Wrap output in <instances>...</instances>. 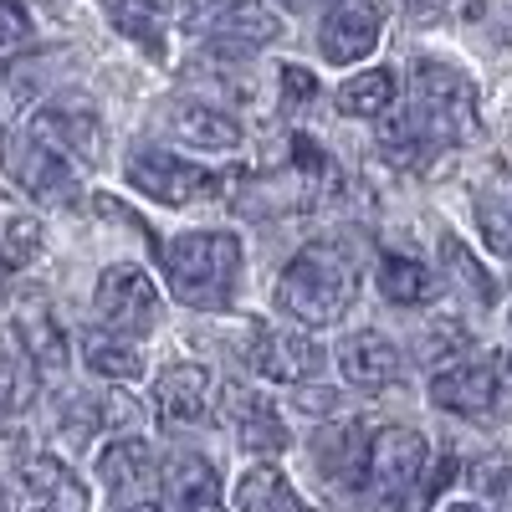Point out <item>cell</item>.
<instances>
[{"label":"cell","mask_w":512,"mask_h":512,"mask_svg":"<svg viewBox=\"0 0 512 512\" xmlns=\"http://www.w3.org/2000/svg\"><path fill=\"white\" fill-rule=\"evenodd\" d=\"M477 139V82L472 72H461L456 62L420 57L410 67V113L400 118L395 139H384V149L395 144V154L420 159L451 144Z\"/></svg>","instance_id":"obj_1"},{"label":"cell","mask_w":512,"mask_h":512,"mask_svg":"<svg viewBox=\"0 0 512 512\" xmlns=\"http://www.w3.org/2000/svg\"><path fill=\"white\" fill-rule=\"evenodd\" d=\"M159 262H164L169 292L200 313L231 308V297L241 287V241L231 231H185L159 251Z\"/></svg>","instance_id":"obj_2"},{"label":"cell","mask_w":512,"mask_h":512,"mask_svg":"<svg viewBox=\"0 0 512 512\" xmlns=\"http://www.w3.org/2000/svg\"><path fill=\"white\" fill-rule=\"evenodd\" d=\"M354 292H359V277L349 267V256H338L333 246H308L287 262L277 282V308L303 328H328L354 308Z\"/></svg>","instance_id":"obj_3"},{"label":"cell","mask_w":512,"mask_h":512,"mask_svg":"<svg viewBox=\"0 0 512 512\" xmlns=\"http://www.w3.org/2000/svg\"><path fill=\"white\" fill-rule=\"evenodd\" d=\"M425 436L405 431V425H384V431L369 436V456H364V492L384 507L400 512L410 502V492L425 477Z\"/></svg>","instance_id":"obj_4"},{"label":"cell","mask_w":512,"mask_h":512,"mask_svg":"<svg viewBox=\"0 0 512 512\" xmlns=\"http://www.w3.org/2000/svg\"><path fill=\"white\" fill-rule=\"evenodd\" d=\"M0 164H6L11 185H21L41 205L77 200V164L67 154H57L36 128H16V134L0 139Z\"/></svg>","instance_id":"obj_5"},{"label":"cell","mask_w":512,"mask_h":512,"mask_svg":"<svg viewBox=\"0 0 512 512\" xmlns=\"http://www.w3.org/2000/svg\"><path fill=\"white\" fill-rule=\"evenodd\" d=\"M128 185L149 200H159V205H190V200H210V195L231 190L226 175L200 169L180 154H164V149H134L128 154Z\"/></svg>","instance_id":"obj_6"},{"label":"cell","mask_w":512,"mask_h":512,"mask_svg":"<svg viewBox=\"0 0 512 512\" xmlns=\"http://www.w3.org/2000/svg\"><path fill=\"white\" fill-rule=\"evenodd\" d=\"M31 128L47 139L57 154H67L72 164H98L103 149H108V134H103V113L93 108V98L82 93H62L52 103H41Z\"/></svg>","instance_id":"obj_7"},{"label":"cell","mask_w":512,"mask_h":512,"mask_svg":"<svg viewBox=\"0 0 512 512\" xmlns=\"http://www.w3.org/2000/svg\"><path fill=\"white\" fill-rule=\"evenodd\" d=\"M185 31L205 41H246V47H267L282 36V16L267 11L262 0H190Z\"/></svg>","instance_id":"obj_8"},{"label":"cell","mask_w":512,"mask_h":512,"mask_svg":"<svg viewBox=\"0 0 512 512\" xmlns=\"http://www.w3.org/2000/svg\"><path fill=\"white\" fill-rule=\"evenodd\" d=\"M93 303H98V318L118 333H149L159 323V292L149 282L144 267H108L98 277V292H93Z\"/></svg>","instance_id":"obj_9"},{"label":"cell","mask_w":512,"mask_h":512,"mask_svg":"<svg viewBox=\"0 0 512 512\" xmlns=\"http://www.w3.org/2000/svg\"><path fill=\"white\" fill-rule=\"evenodd\" d=\"M379 31H384V0H333V11L323 16L318 31V47L333 67H349L379 47Z\"/></svg>","instance_id":"obj_10"},{"label":"cell","mask_w":512,"mask_h":512,"mask_svg":"<svg viewBox=\"0 0 512 512\" xmlns=\"http://www.w3.org/2000/svg\"><path fill=\"white\" fill-rule=\"evenodd\" d=\"M154 128L180 144H195V149H236L241 144V123L200 98H164L154 108Z\"/></svg>","instance_id":"obj_11"},{"label":"cell","mask_w":512,"mask_h":512,"mask_svg":"<svg viewBox=\"0 0 512 512\" xmlns=\"http://www.w3.org/2000/svg\"><path fill=\"white\" fill-rule=\"evenodd\" d=\"M338 369H344V379L359 384V390H390L405 374V354H400L395 338H384L379 328H359L338 344Z\"/></svg>","instance_id":"obj_12"},{"label":"cell","mask_w":512,"mask_h":512,"mask_svg":"<svg viewBox=\"0 0 512 512\" xmlns=\"http://www.w3.org/2000/svg\"><path fill=\"white\" fill-rule=\"evenodd\" d=\"M251 369L262 379H277V384H303L323 369V349L313 338H297V333H277V328H256L251 349H246Z\"/></svg>","instance_id":"obj_13"},{"label":"cell","mask_w":512,"mask_h":512,"mask_svg":"<svg viewBox=\"0 0 512 512\" xmlns=\"http://www.w3.org/2000/svg\"><path fill=\"white\" fill-rule=\"evenodd\" d=\"M431 405H441L451 415H487L497 405V364L492 359H461V364L436 369Z\"/></svg>","instance_id":"obj_14"},{"label":"cell","mask_w":512,"mask_h":512,"mask_svg":"<svg viewBox=\"0 0 512 512\" xmlns=\"http://www.w3.org/2000/svg\"><path fill=\"white\" fill-rule=\"evenodd\" d=\"M98 477H103V487L113 492V502H149V492H154V482H159L164 472L154 466L149 441L123 436V441L103 446V456H98Z\"/></svg>","instance_id":"obj_15"},{"label":"cell","mask_w":512,"mask_h":512,"mask_svg":"<svg viewBox=\"0 0 512 512\" xmlns=\"http://www.w3.org/2000/svg\"><path fill=\"white\" fill-rule=\"evenodd\" d=\"M159 492H164L169 512H221V477H216V466L195 451H180V456L164 461Z\"/></svg>","instance_id":"obj_16"},{"label":"cell","mask_w":512,"mask_h":512,"mask_svg":"<svg viewBox=\"0 0 512 512\" xmlns=\"http://www.w3.org/2000/svg\"><path fill=\"white\" fill-rule=\"evenodd\" d=\"M11 333L21 338V349L36 359L41 374H62L67 369V333H62L47 297H26V303L11 313Z\"/></svg>","instance_id":"obj_17"},{"label":"cell","mask_w":512,"mask_h":512,"mask_svg":"<svg viewBox=\"0 0 512 512\" xmlns=\"http://www.w3.org/2000/svg\"><path fill=\"white\" fill-rule=\"evenodd\" d=\"M154 410L164 425H195L210 410V374L200 364H169L154 379Z\"/></svg>","instance_id":"obj_18"},{"label":"cell","mask_w":512,"mask_h":512,"mask_svg":"<svg viewBox=\"0 0 512 512\" xmlns=\"http://www.w3.org/2000/svg\"><path fill=\"white\" fill-rule=\"evenodd\" d=\"M472 210H477L482 241L502 262H512V169H487L472 190Z\"/></svg>","instance_id":"obj_19"},{"label":"cell","mask_w":512,"mask_h":512,"mask_svg":"<svg viewBox=\"0 0 512 512\" xmlns=\"http://www.w3.org/2000/svg\"><path fill=\"white\" fill-rule=\"evenodd\" d=\"M169 11L164 0H103V16L118 36H128L134 47H144L149 57H164V41H169Z\"/></svg>","instance_id":"obj_20"},{"label":"cell","mask_w":512,"mask_h":512,"mask_svg":"<svg viewBox=\"0 0 512 512\" xmlns=\"http://www.w3.org/2000/svg\"><path fill=\"white\" fill-rule=\"evenodd\" d=\"M21 482L41 502V512H88V492L67 472L57 456H26L21 461Z\"/></svg>","instance_id":"obj_21"},{"label":"cell","mask_w":512,"mask_h":512,"mask_svg":"<svg viewBox=\"0 0 512 512\" xmlns=\"http://www.w3.org/2000/svg\"><path fill=\"white\" fill-rule=\"evenodd\" d=\"M82 359L103 379H139L144 374V349L134 344V333H118V328H98L82 338Z\"/></svg>","instance_id":"obj_22"},{"label":"cell","mask_w":512,"mask_h":512,"mask_svg":"<svg viewBox=\"0 0 512 512\" xmlns=\"http://www.w3.org/2000/svg\"><path fill=\"white\" fill-rule=\"evenodd\" d=\"M379 292L390 297V303L400 308H420V303H431L436 297V277L425 262H415V256L405 251H384V262H379Z\"/></svg>","instance_id":"obj_23"},{"label":"cell","mask_w":512,"mask_h":512,"mask_svg":"<svg viewBox=\"0 0 512 512\" xmlns=\"http://www.w3.org/2000/svg\"><path fill=\"white\" fill-rule=\"evenodd\" d=\"M36 384H41L36 359L21 349V338H16V333H6V338H0V410H6V415L31 410Z\"/></svg>","instance_id":"obj_24"},{"label":"cell","mask_w":512,"mask_h":512,"mask_svg":"<svg viewBox=\"0 0 512 512\" xmlns=\"http://www.w3.org/2000/svg\"><path fill=\"white\" fill-rule=\"evenodd\" d=\"M400 98V77L395 67H369L359 77L344 82V93H338V108H344L349 118H379V113H390Z\"/></svg>","instance_id":"obj_25"},{"label":"cell","mask_w":512,"mask_h":512,"mask_svg":"<svg viewBox=\"0 0 512 512\" xmlns=\"http://www.w3.org/2000/svg\"><path fill=\"white\" fill-rule=\"evenodd\" d=\"M236 507L241 512H303V497L292 492V482L277 466H251L236 482Z\"/></svg>","instance_id":"obj_26"},{"label":"cell","mask_w":512,"mask_h":512,"mask_svg":"<svg viewBox=\"0 0 512 512\" xmlns=\"http://www.w3.org/2000/svg\"><path fill=\"white\" fill-rule=\"evenodd\" d=\"M236 436L251 456H277L287 451V425L282 415L267 405V400H241V415H236Z\"/></svg>","instance_id":"obj_27"},{"label":"cell","mask_w":512,"mask_h":512,"mask_svg":"<svg viewBox=\"0 0 512 512\" xmlns=\"http://www.w3.org/2000/svg\"><path fill=\"white\" fill-rule=\"evenodd\" d=\"M41 256V221L31 216H6L0 221V277L26 272Z\"/></svg>","instance_id":"obj_28"},{"label":"cell","mask_w":512,"mask_h":512,"mask_svg":"<svg viewBox=\"0 0 512 512\" xmlns=\"http://www.w3.org/2000/svg\"><path fill=\"white\" fill-rule=\"evenodd\" d=\"M441 256H446V267H451V277L466 287V297H477L482 308H492V297H497V287H492V277L482 272V262L472 251L461 246V236H441Z\"/></svg>","instance_id":"obj_29"},{"label":"cell","mask_w":512,"mask_h":512,"mask_svg":"<svg viewBox=\"0 0 512 512\" xmlns=\"http://www.w3.org/2000/svg\"><path fill=\"white\" fill-rule=\"evenodd\" d=\"M472 487L487 502V512H512V461H482V466H472Z\"/></svg>","instance_id":"obj_30"},{"label":"cell","mask_w":512,"mask_h":512,"mask_svg":"<svg viewBox=\"0 0 512 512\" xmlns=\"http://www.w3.org/2000/svg\"><path fill=\"white\" fill-rule=\"evenodd\" d=\"M31 41V16L16 6V0H0V52H16Z\"/></svg>","instance_id":"obj_31"},{"label":"cell","mask_w":512,"mask_h":512,"mask_svg":"<svg viewBox=\"0 0 512 512\" xmlns=\"http://www.w3.org/2000/svg\"><path fill=\"white\" fill-rule=\"evenodd\" d=\"M282 82H287V103H292V108H297V103H313V93H318L313 72H303V67H282Z\"/></svg>","instance_id":"obj_32"},{"label":"cell","mask_w":512,"mask_h":512,"mask_svg":"<svg viewBox=\"0 0 512 512\" xmlns=\"http://www.w3.org/2000/svg\"><path fill=\"white\" fill-rule=\"evenodd\" d=\"M113 512H159V507H154V502H118Z\"/></svg>","instance_id":"obj_33"},{"label":"cell","mask_w":512,"mask_h":512,"mask_svg":"<svg viewBox=\"0 0 512 512\" xmlns=\"http://www.w3.org/2000/svg\"><path fill=\"white\" fill-rule=\"evenodd\" d=\"M446 512H482V507H477V502H451Z\"/></svg>","instance_id":"obj_34"},{"label":"cell","mask_w":512,"mask_h":512,"mask_svg":"<svg viewBox=\"0 0 512 512\" xmlns=\"http://www.w3.org/2000/svg\"><path fill=\"white\" fill-rule=\"evenodd\" d=\"M0 512H11V497H6V487H0Z\"/></svg>","instance_id":"obj_35"},{"label":"cell","mask_w":512,"mask_h":512,"mask_svg":"<svg viewBox=\"0 0 512 512\" xmlns=\"http://www.w3.org/2000/svg\"><path fill=\"white\" fill-rule=\"evenodd\" d=\"M282 6H308V0H282Z\"/></svg>","instance_id":"obj_36"},{"label":"cell","mask_w":512,"mask_h":512,"mask_svg":"<svg viewBox=\"0 0 512 512\" xmlns=\"http://www.w3.org/2000/svg\"><path fill=\"white\" fill-rule=\"evenodd\" d=\"M0 431H6V410H0Z\"/></svg>","instance_id":"obj_37"},{"label":"cell","mask_w":512,"mask_h":512,"mask_svg":"<svg viewBox=\"0 0 512 512\" xmlns=\"http://www.w3.org/2000/svg\"><path fill=\"white\" fill-rule=\"evenodd\" d=\"M164 6H175V0H164Z\"/></svg>","instance_id":"obj_38"}]
</instances>
